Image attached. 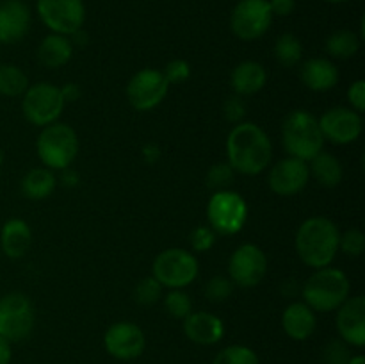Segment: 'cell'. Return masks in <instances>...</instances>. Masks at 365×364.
<instances>
[{
    "label": "cell",
    "mask_w": 365,
    "mask_h": 364,
    "mask_svg": "<svg viewBox=\"0 0 365 364\" xmlns=\"http://www.w3.org/2000/svg\"><path fill=\"white\" fill-rule=\"evenodd\" d=\"M269 0H239L230 14V29L242 41L259 39L273 24Z\"/></svg>",
    "instance_id": "30bf717a"
},
{
    "label": "cell",
    "mask_w": 365,
    "mask_h": 364,
    "mask_svg": "<svg viewBox=\"0 0 365 364\" xmlns=\"http://www.w3.org/2000/svg\"><path fill=\"white\" fill-rule=\"evenodd\" d=\"M170 82L160 70L145 68L132 75L127 86V98L135 111H152L166 98Z\"/></svg>",
    "instance_id": "4fadbf2b"
},
{
    "label": "cell",
    "mask_w": 365,
    "mask_h": 364,
    "mask_svg": "<svg viewBox=\"0 0 365 364\" xmlns=\"http://www.w3.org/2000/svg\"><path fill=\"white\" fill-rule=\"evenodd\" d=\"M223 114L230 123H241L246 116V103L242 96L232 95L225 100L223 103Z\"/></svg>",
    "instance_id": "f35d334b"
},
{
    "label": "cell",
    "mask_w": 365,
    "mask_h": 364,
    "mask_svg": "<svg viewBox=\"0 0 365 364\" xmlns=\"http://www.w3.org/2000/svg\"><path fill=\"white\" fill-rule=\"evenodd\" d=\"M267 273V257L260 246L245 243L239 246L228 261V275L234 285L255 288Z\"/></svg>",
    "instance_id": "7c38bea8"
},
{
    "label": "cell",
    "mask_w": 365,
    "mask_h": 364,
    "mask_svg": "<svg viewBox=\"0 0 365 364\" xmlns=\"http://www.w3.org/2000/svg\"><path fill=\"white\" fill-rule=\"evenodd\" d=\"M64 107V98L61 95V89L48 82H38L34 86H29L24 93V102L21 111L27 121L38 127L57 121Z\"/></svg>",
    "instance_id": "9c48e42d"
},
{
    "label": "cell",
    "mask_w": 365,
    "mask_h": 364,
    "mask_svg": "<svg viewBox=\"0 0 365 364\" xmlns=\"http://www.w3.org/2000/svg\"><path fill=\"white\" fill-rule=\"evenodd\" d=\"M189 241H191V246L195 252H207V250L212 248L214 243H216V232L210 227H207V225H200V227H196L195 231L191 232Z\"/></svg>",
    "instance_id": "74e56055"
},
{
    "label": "cell",
    "mask_w": 365,
    "mask_h": 364,
    "mask_svg": "<svg viewBox=\"0 0 365 364\" xmlns=\"http://www.w3.org/2000/svg\"><path fill=\"white\" fill-rule=\"evenodd\" d=\"M32 243V232L27 221L20 218H11L4 223L0 232V246L2 252L9 259H20L27 253L29 246Z\"/></svg>",
    "instance_id": "603a6c76"
},
{
    "label": "cell",
    "mask_w": 365,
    "mask_h": 364,
    "mask_svg": "<svg viewBox=\"0 0 365 364\" xmlns=\"http://www.w3.org/2000/svg\"><path fill=\"white\" fill-rule=\"evenodd\" d=\"M337 330L342 341L362 348L365 345V298L349 296L337 309Z\"/></svg>",
    "instance_id": "e0dca14e"
},
{
    "label": "cell",
    "mask_w": 365,
    "mask_h": 364,
    "mask_svg": "<svg viewBox=\"0 0 365 364\" xmlns=\"http://www.w3.org/2000/svg\"><path fill=\"white\" fill-rule=\"evenodd\" d=\"M348 364H365V357L364 355H353L351 359H349Z\"/></svg>",
    "instance_id": "ee69618b"
},
{
    "label": "cell",
    "mask_w": 365,
    "mask_h": 364,
    "mask_svg": "<svg viewBox=\"0 0 365 364\" xmlns=\"http://www.w3.org/2000/svg\"><path fill=\"white\" fill-rule=\"evenodd\" d=\"M31 29V11L24 0L0 2V43L13 45L24 39Z\"/></svg>",
    "instance_id": "ac0fdd59"
},
{
    "label": "cell",
    "mask_w": 365,
    "mask_h": 364,
    "mask_svg": "<svg viewBox=\"0 0 365 364\" xmlns=\"http://www.w3.org/2000/svg\"><path fill=\"white\" fill-rule=\"evenodd\" d=\"M348 100L351 103V109H355L356 113L362 114L365 109V82L362 79L353 82L348 89Z\"/></svg>",
    "instance_id": "ab89813d"
},
{
    "label": "cell",
    "mask_w": 365,
    "mask_h": 364,
    "mask_svg": "<svg viewBox=\"0 0 365 364\" xmlns=\"http://www.w3.org/2000/svg\"><path fill=\"white\" fill-rule=\"evenodd\" d=\"M232 293H234V282L228 277H223V275H216L205 285V296L210 302H225V300L230 298Z\"/></svg>",
    "instance_id": "e575fe53"
},
{
    "label": "cell",
    "mask_w": 365,
    "mask_h": 364,
    "mask_svg": "<svg viewBox=\"0 0 365 364\" xmlns=\"http://www.w3.org/2000/svg\"><path fill=\"white\" fill-rule=\"evenodd\" d=\"M160 296H163V285H160V282L153 275L141 278L134 289L135 302L141 303V305L157 303L160 300Z\"/></svg>",
    "instance_id": "1f68e13d"
},
{
    "label": "cell",
    "mask_w": 365,
    "mask_h": 364,
    "mask_svg": "<svg viewBox=\"0 0 365 364\" xmlns=\"http://www.w3.org/2000/svg\"><path fill=\"white\" fill-rule=\"evenodd\" d=\"M227 157L232 170L242 175H259L269 166L273 145L262 127L241 121L227 138Z\"/></svg>",
    "instance_id": "6da1fadb"
},
{
    "label": "cell",
    "mask_w": 365,
    "mask_h": 364,
    "mask_svg": "<svg viewBox=\"0 0 365 364\" xmlns=\"http://www.w3.org/2000/svg\"><path fill=\"white\" fill-rule=\"evenodd\" d=\"M282 141H284V148L289 157H296V159L309 163L323 150L327 139L323 138L317 118L299 109L292 111L284 120Z\"/></svg>",
    "instance_id": "277c9868"
},
{
    "label": "cell",
    "mask_w": 365,
    "mask_h": 364,
    "mask_svg": "<svg viewBox=\"0 0 365 364\" xmlns=\"http://www.w3.org/2000/svg\"><path fill=\"white\" fill-rule=\"evenodd\" d=\"M212 364H259V357L245 345H230L221 350Z\"/></svg>",
    "instance_id": "f546056e"
},
{
    "label": "cell",
    "mask_w": 365,
    "mask_h": 364,
    "mask_svg": "<svg viewBox=\"0 0 365 364\" xmlns=\"http://www.w3.org/2000/svg\"><path fill=\"white\" fill-rule=\"evenodd\" d=\"M310 178L309 164L296 157L278 161L269 171L271 191L280 196H292L303 191Z\"/></svg>",
    "instance_id": "2e32d148"
},
{
    "label": "cell",
    "mask_w": 365,
    "mask_h": 364,
    "mask_svg": "<svg viewBox=\"0 0 365 364\" xmlns=\"http://www.w3.org/2000/svg\"><path fill=\"white\" fill-rule=\"evenodd\" d=\"M274 59L285 68H292L302 61L303 56V45L298 39V36L291 34V32H285L274 43Z\"/></svg>",
    "instance_id": "f1b7e54d"
},
{
    "label": "cell",
    "mask_w": 365,
    "mask_h": 364,
    "mask_svg": "<svg viewBox=\"0 0 365 364\" xmlns=\"http://www.w3.org/2000/svg\"><path fill=\"white\" fill-rule=\"evenodd\" d=\"M302 82L312 91H328L339 82V70L331 61L323 57H314L303 63L299 71Z\"/></svg>",
    "instance_id": "7402d4cb"
},
{
    "label": "cell",
    "mask_w": 365,
    "mask_h": 364,
    "mask_svg": "<svg viewBox=\"0 0 365 364\" xmlns=\"http://www.w3.org/2000/svg\"><path fill=\"white\" fill-rule=\"evenodd\" d=\"M38 156L48 170H68L78 153L77 132L66 123H53L43 127L39 134Z\"/></svg>",
    "instance_id": "5b68a950"
},
{
    "label": "cell",
    "mask_w": 365,
    "mask_h": 364,
    "mask_svg": "<svg viewBox=\"0 0 365 364\" xmlns=\"http://www.w3.org/2000/svg\"><path fill=\"white\" fill-rule=\"evenodd\" d=\"M351 293L348 275L337 268H321L309 277L303 284L302 296L303 302L312 310L319 313H331L337 310Z\"/></svg>",
    "instance_id": "3957f363"
},
{
    "label": "cell",
    "mask_w": 365,
    "mask_h": 364,
    "mask_svg": "<svg viewBox=\"0 0 365 364\" xmlns=\"http://www.w3.org/2000/svg\"><path fill=\"white\" fill-rule=\"evenodd\" d=\"M164 309L177 320H185L192 313V302L182 289H171L164 298Z\"/></svg>",
    "instance_id": "4dcf8cb0"
},
{
    "label": "cell",
    "mask_w": 365,
    "mask_h": 364,
    "mask_svg": "<svg viewBox=\"0 0 365 364\" xmlns=\"http://www.w3.org/2000/svg\"><path fill=\"white\" fill-rule=\"evenodd\" d=\"M360 41L362 39L356 32L342 29L330 34V38L327 39V50L335 59H349L360 50Z\"/></svg>",
    "instance_id": "4316f807"
},
{
    "label": "cell",
    "mask_w": 365,
    "mask_h": 364,
    "mask_svg": "<svg viewBox=\"0 0 365 364\" xmlns=\"http://www.w3.org/2000/svg\"><path fill=\"white\" fill-rule=\"evenodd\" d=\"M73 56L70 38L63 34H48L38 46V61L46 68H61Z\"/></svg>",
    "instance_id": "cb8c5ba5"
},
{
    "label": "cell",
    "mask_w": 365,
    "mask_h": 364,
    "mask_svg": "<svg viewBox=\"0 0 365 364\" xmlns=\"http://www.w3.org/2000/svg\"><path fill=\"white\" fill-rule=\"evenodd\" d=\"M316 314L305 302H294L285 307L282 314L284 332L294 341H305L316 330Z\"/></svg>",
    "instance_id": "ffe728a7"
},
{
    "label": "cell",
    "mask_w": 365,
    "mask_h": 364,
    "mask_svg": "<svg viewBox=\"0 0 365 364\" xmlns=\"http://www.w3.org/2000/svg\"><path fill=\"white\" fill-rule=\"evenodd\" d=\"M103 346L114 359L132 360L145 352L146 339L141 328L132 321H116L106 330Z\"/></svg>",
    "instance_id": "9a60e30c"
},
{
    "label": "cell",
    "mask_w": 365,
    "mask_h": 364,
    "mask_svg": "<svg viewBox=\"0 0 365 364\" xmlns=\"http://www.w3.org/2000/svg\"><path fill=\"white\" fill-rule=\"evenodd\" d=\"M351 350L349 345L342 339H330L323 348V364H348L351 359Z\"/></svg>",
    "instance_id": "d6a6232c"
},
{
    "label": "cell",
    "mask_w": 365,
    "mask_h": 364,
    "mask_svg": "<svg viewBox=\"0 0 365 364\" xmlns=\"http://www.w3.org/2000/svg\"><path fill=\"white\" fill-rule=\"evenodd\" d=\"M309 171L324 188H337L342 182V177H344L341 161L334 153L324 152V150H321L316 157L310 159Z\"/></svg>",
    "instance_id": "d4e9b609"
},
{
    "label": "cell",
    "mask_w": 365,
    "mask_h": 364,
    "mask_svg": "<svg viewBox=\"0 0 365 364\" xmlns=\"http://www.w3.org/2000/svg\"><path fill=\"white\" fill-rule=\"evenodd\" d=\"M209 227L216 234L234 236L242 231L248 220V203L239 193L223 189L216 191L207 203Z\"/></svg>",
    "instance_id": "8992f818"
},
{
    "label": "cell",
    "mask_w": 365,
    "mask_h": 364,
    "mask_svg": "<svg viewBox=\"0 0 365 364\" xmlns=\"http://www.w3.org/2000/svg\"><path fill=\"white\" fill-rule=\"evenodd\" d=\"M317 121L323 138L334 145H349L362 134V116L351 107H331Z\"/></svg>",
    "instance_id": "5bb4252c"
},
{
    "label": "cell",
    "mask_w": 365,
    "mask_h": 364,
    "mask_svg": "<svg viewBox=\"0 0 365 364\" xmlns=\"http://www.w3.org/2000/svg\"><path fill=\"white\" fill-rule=\"evenodd\" d=\"M324 2H330V4H342V2H348V0H324Z\"/></svg>",
    "instance_id": "f6af8a7d"
},
{
    "label": "cell",
    "mask_w": 365,
    "mask_h": 364,
    "mask_svg": "<svg viewBox=\"0 0 365 364\" xmlns=\"http://www.w3.org/2000/svg\"><path fill=\"white\" fill-rule=\"evenodd\" d=\"M36 9L53 34L71 36L81 31L86 20V6L82 0H38Z\"/></svg>",
    "instance_id": "8fae6325"
},
{
    "label": "cell",
    "mask_w": 365,
    "mask_h": 364,
    "mask_svg": "<svg viewBox=\"0 0 365 364\" xmlns=\"http://www.w3.org/2000/svg\"><path fill=\"white\" fill-rule=\"evenodd\" d=\"M273 16H289L296 9V0H269Z\"/></svg>",
    "instance_id": "60d3db41"
},
{
    "label": "cell",
    "mask_w": 365,
    "mask_h": 364,
    "mask_svg": "<svg viewBox=\"0 0 365 364\" xmlns=\"http://www.w3.org/2000/svg\"><path fill=\"white\" fill-rule=\"evenodd\" d=\"M184 332L196 345L210 346L223 339L225 323L216 314L207 310H192L184 320Z\"/></svg>",
    "instance_id": "d6986e66"
},
{
    "label": "cell",
    "mask_w": 365,
    "mask_h": 364,
    "mask_svg": "<svg viewBox=\"0 0 365 364\" xmlns=\"http://www.w3.org/2000/svg\"><path fill=\"white\" fill-rule=\"evenodd\" d=\"M267 71L257 61H242L232 70L230 86L235 95L248 96L255 95L266 86Z\"/></svg>",
    "instance_id": "44dd1931"
},
{
    "label": "cell",
    "mask_w": 365,
    "mask_h": 364,
    "mask_svg": "<svg viewBox=\"0 0 365 364\" xmlns=\"http://www.w3.org/2000/svg\"><path fill=\"white\" fill-rule=\"evenodd\" d=\"M153 277L163 288L184 289L198 277V259L184 248H168L153 261Z\"/></svg>",
    "instance_id": "52a82bcc"
},
{
    "label": "cell",
    "mask_w": 365,
    "mask_h": 364,
    "mask_svg": "<svg viewBox=\"0 0 365 364\" xmlns=\"http://www.w3.org/2000/svg\"><path fill=\"white\" fill-rule=\"evenodd\" d=\"M13 352H11V343L0 335V364H9Z\"/></svg>",
    "instance_id": "7bdbcfd3"
},
{
    "label": "cell",
    "mask_w": 365,
    "mask_h": 364,
    "mask_svg": "<svg viewBox=\"0 0 365 364\" xmlns=\"http://www.w3.org/2000/svg\"><path fill=\"white\" fill-rule=\"evenodd\" d=\"M29 79L16 64L0 63V95L20 96L27 91Z\"/></svg>",
    "instance_id": "83f0119b"
},
{
    "label": "cell",
    "mask_w": 365,
    "mask_h": 364,
    "mask_svg": "<svg viewBox=\"0 0 365 364\" xmlns=\"http://www.w3.org/2000/svg\"><path fill=\"white\" fill-rule=\"evenodd\" d=\"M365 248V236L359 228H348L344 234L339 238V250L349 257H359L364 253Z\"/></svg>",
    "instance_id": "d590c367"
},
{
    "label": "cell",
    "mask_w": 365,
    "mask_h": 364,
    "mask_svg": "<svg viewBox=\"0 0 365 364\" xmlns=\"http://www.w3.org/2000/svg\"><path fill=\"white\" fill-rule=\"evenodd\" d=\"M164 77L171 84H182V82L187 81L191 77V66H189L187 61L184 59H173L166 64L164 68Z\"/></svg>",
    "instance_id": "8d00e7d4"
},
{
    "label": "cell",
    "mask_w": 365,
    "mask_h": 364,
    "mask_svg": "<svg viewBox=\"0 0 365 364\" xmlns=\"http://www.w3.org/2000/svg\"><path fill=\"white\" fill-rule=\"evenodd\" d=\"M235 171L232 170V166L228 163H217L214 166L209 168L207 171V186L214 191H223L234 181Z\"/></svg>",
    "instance_id": "836d02e7"
},
{
    "label": "cell",
    "mask_w": 365,
    "mask_h": 364,
    "mask_svg": "<svg viewBox=\"0 0 365 364\" xmlns=\"http://www.w3.org/2000/svg\"><path fill=\"white\" fill-rule=\"evenodd\" d=\"M59 89H61V95H63V98H64V103L75 102V100L81 96V88H78L75 82H68L66 86H63V88H59Z\"/></svg>",
    "instance_id": "b9f144b4"
},
{
    "label": "cell",
    "mask_w": 365,
    "mask_h": 364,
    "mask_svg": "<svg viewBox=\"0 0 365 364\" xmlns=\"http://www.w3.org/2000/svg\"><path fill=\"white\" fill-rule=\"evenodd\" d=\"M34 309L24 293H7L0 298V335L9 343L24 341L34 328Z\"/></svg>",
    "instance_id": "ba28073f"
},
{
    "label": "cell",
    "mask_w": 365,
    "mask_h": 364,
    "mask_svg": "<svg viewBox=\"0 0 365 364\" xmlns=\"http://www.w3.org/2000/svg\"><path fill=\"white\" fill-rule=\"evenodd\" d=\"M57 178L48 168H32L21 181V193L31 200H43L56 189Z\"/></svg>",
    "instance_id": "484cf974"
},
{
    "label": "cell",
    "mask_w": 365,
    "mask_h": 364,
    "mask_svg": "<svg viewBox=\"0 0 365 364\" xmlns=\"http://www.w3.org/2000/svg\"><path fill=\"white\" fill-rule=\"evenodd\" d=\"M4 159H6V156H4V150L0 148V166H2V164H4Z\"/></svg>",
    "instance_id": "bcb514c9"
},
{
    "label": "cell",
    "mask_w": 365,
    "mask_h": 364,
    "mask_svg": "<svg viewBox=\"0 0 365 364\" xmlns=\"http://www.w3.org/2000/svg\"><path fill=\"white\" fill-rule=\"evenodd\" d=\"M339 238L341 232L330 218L312 216L298 227L296 252L307 266L321 270L334 263L339 252Z\"/></svg>",
    "instance_id": "7a4b0ae2"
}]
</instances>
